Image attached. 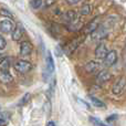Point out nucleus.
Returning a JSON list of instances; mask_svg holds the SVG:
<instances>
[{
  "instance_id": "a211bd4d",
  "label": "nucleus",
  "mask_w": 126,
  "mask_h": 126,
  "mask_svg": "<svg viewBox=\"0 0 126 126\" xmlns=\"http://www.w3.org/2000/svg\"><path fill=\"white\" fill-rule=\"evenodd\" d=\"M92 12V7L89 3H84L80 9V13L82 16H89Z\"/></svg>"
},
{
  "instance_id": "1a4fd4ad",
  "label": "nucleus",
  "mask_w": 126,
  "mask_h": 126,
  "mask_svg": "<svg viewBox=\"0 0 126 126\" xmlns=\"http://www.w3.org/2000/svg\"><path fill=\"white\" fill-rule=\"evenodd\" d=\"M112 76L113 75H112V73L110 71H107V70H102V71L96 75V82H97L98 84H105V83H107L111 80Z\"/></svg>"
},
{
  "instance_id": "9b49d317",
  "label": "nucleus",
  "mask_w": 126,
  "mask_h": 126,
  "mask_svg": "<svg viewBox=\"0 0 126 126\" xmlns=\"http://www.w3.org/2000/svg\"><path fill=\"white\" fill-rule=\"evenodd\" d=\"M76 18H78V15H76L75 11L74 10H69V11H66V12L63 15V22L69 26V24L71 23V22H73Z\"/></svg>"
},
{
  "instance_id": "393cba45",
  "label": "nucleus",
  "mask_w": 126,
  "mask_h": 126,
  "mask_svg": "<svg viewBox=\"0 0 126 126\" xmlns=\"http://www.w3.org/2000/svg\"><path fill=\"white\" fill-rule=\"evenodd\" d=\"M7 47V41L1 34H0V50H4Z\"/></svg>"
},
{
  "instance_id": "9d476101",
  "label": "nucleus",
  "mask_w": 126,
  "mask_h": 126,
  "mask_svg": "<svg viewBox=\"0 0 126 126\" xmlns=\"http://www.w3.org/2000/svg\"><path fill=\"white\" fill-rule=\"evenodd\" d=\"M104 62L106 65H114L117 62V52L115 50H110L104 58Z\"/></svg>"
},
{
  "instance_id": "f257e3e1",
  "label": "nucleus",
  "mask_w": 126,
  "mask_h": 126,
  "mask_svg": "<svg viewBox=\"0 0 126 126\" xmlns=\"http://www.w3.org/2000/svg\"><path fill=\"white\" fill-rule=\"evenodd\" d=\"M126 92V78L122 76V78L117 79L115 83L112 86V93L115 96H121Z\"/></svg>"
},
{
  "instance_id": "4be33fe9",
  "label": "nucleus",
  "mask_w": 126,
  "mask_h": 126,
  "mask_svg": "<svg viewBox=\"0 0 126 126\" xmlns=\"http://www.w3.org/2000/svg\"><path fill=\"white\" fill-rule=\"evenodd\" d=\"M0 16L7 18L9 20H13V15L9 10H7V9H0Z\"/></svg>"
},
{
  "instance_id": "6e6552de",
  "label": "nucleus",
  "mask_w": 126,
  "mask_h": 126,
  "mask_svg": "<svg viewBox=\"0 0 126 126\" xmlns=\"http://www.w3.org/2000/svg\"><path fill=\"white\" fill-rule=\"evenodd\" d=\"M109 50H107V47L104 42H100V43L96 46L95 48V57L97 60H104L105 55L107 54Z\"/></svg>"
},
{
  "instance_id": "a878e982",
  "label": "nucleus",
  "mask_w": 126,
  "mask_h": 126,
  "mask_svg": "<svg viewBox=\"0 0 126 126\" xmlns=\"http://www.w3.org/2000/svg\"><path fill=\"white\" fill-rule=\"evenodd\" d=\"M66 1V3H69L70 6H74V4H78L80 3V2H82L83 0H65Z\"/></svg>"
},
{
  "instance_id": "f03ea898",
  "label": "nucleus",
  "mask_w": 126,
  "mask_h": 126,
  "mask_svg": "<svg viewBox=\"0 0 126 126\" xmlns=\"http://www.w3.org/2000/svg\"><path fill=\"white\" fill-rule=\"evenodd\" d=\"M13 67L15 70L20 74H27L28 72H30L32 70L33 65L31 62L27 61V60H18V61L15 62L13 64Z\"/></svg>"
},
{
  "instance_id": "7ed1b4c3",
  "label": "nucleus",
  "mask_w": 126,
  "mask_h": 126,
  "mask_svg": "<svg viewBox=\"0 0 126 126\" xmlns=\"http://www.w3.org/2000/svg\"><path fill=\"white\" fill-rule=\"evenodd\" d=\"M107 34H109V29H107L106 27H104V26L101 24V26L98 27L95 31H93L90 35H91V39L93 40V41L102 42L103 40L107 37Z\"/></svg>"
},
{
  "instance_id": "0eeeda50",
  "label": "nucleus",
  "mask_w": 126,
  "mask_h": 126,
  "mask_svg": "<svg viewBox=\"0 0 126 126\" xmlns=\"http://www.w3.org/2000/svg\"><path fill=\"white\" fill-rule=\"evenodd\" d=\"M102 66V63L100 60H91L84 65V70L87 73H94V72L98 71Z\"/></svg>"
},
{
  "instance_id": "bb28decb",
  "label": "nucleus",
  "mask_w": 126,
  "mask_h": 126,
  "mask_svg": "<svg viewBox=\"0 0 126 126\" xmlns=\"http://www.w3.org/2000/svg\"><path fill=\"white\" fill-rule=\"evenodd\" d=\"M55 2H57V0H44L43 3L46 7H50V6H52V4H54Z\"/></svg>"
},
{
  "instance_id": "aec40b11",
  "label": "nucleus",
  "mask_w": 126,
  "mask_h": 126,
  "mask_svg": "<svg viewBox=\"0 0 126 126\" xmlns=\"http://www.w3.org/2000/svg\"><path fill=\"white\" fill-rule=\"evenodd\" d=\"M43 6V0H31L30 1V7L33 10H38Z\"/></svg>"
},
{
  "instance_id": "f8f14e48",
  "label": "nucleus",
  "mask_w": 126,
  "mask_h": 126,
  "mask_svg": "<svg viewBox=\"0 0 126 126\" xmlns=\"http://www.w3.org/2000/svg\"><path fill=\"white\" fill-rule=\"evenodd\" d=\"M79 43H80V39H74V40H72V41L70 42V43L67 44L66 47H65L63 51H64V52L66 53L67 55H71L72 53H73L74 51L76 50V48H78Z\"/></svg>"
},
{
  "instance_id": "6ab92c4d",
  "label": "nucleus",
  "mask_w": 126,
  "mask_h": 126,
  "mask_svg": "<svg viewBox=\"0 0 126 126\" xmlns=\"http://www.w3.org/2000/svg\"><path fill=\"white\" fill-rule=\"evenodd\" d=\"M89 120H90V122H91V124H93L94 126H109V125L105 124L104 122H102L100 118L94 117V116H90Z\"/></svg>"
},
{
  "instance_id": "20e7f679",
  "label": "nucleus",
  "mask_w": 126,
  "mask_h": 126,
  "mask_svg": "<svg viewBox=\"0 0 126 126\" xmlns=\"http://www.w3.org/2000/svg\"><path fill=\"white\" fill-rule=\"evenodd\" d=\"M15 28H16V23L13 22V20L4 19L0 21V32L9 34V33H12Z\"/></svg>"
},
{
  "instance_id": "f3484780",
  "label": "nucleus",
  "mask_w": 126,
  "mask_h": 126,
  "mask_svg": "<svg viewBox=\"0 0 126 126\" xmlns=\"http://www.w3.org/2000/svg\"><path fill=\"white\" fill-rule=\"evenodd\" d=\"M10 65H11L10 59L9 58H4V59H2L0 61V70H2V71H9Z\"/></svg>"
},
{
  "instance_id": "5701e85b",
  "label": "nucleus",
  "mask_w": 126,
  "mask_h": 126,
  "mask_svg": "<svg viewBox=\"0 0 126 126\" xmlns=\"http://www.w3.org/2000/svg\"><path fill=\"white\" fill-rule=\"evenodd\" d=\"M9 123L8 116L4 113H0V126H7Z\"/></svg>"
},
{
  "instance_id": "cd10ccee",
  "label": "nucleus",
  "mask_w": 126,
  "mask_h": 126,
  "mask_svg": "<svg viewBox=\"0 0 126 126\" xmlns=\"http://www.w3.org/2000/svg\"><path fill=\"white\" fill-rule=\"evenodd\" d=\"M47 126H55V123L53 122V121H50V122L47 124Z\"/></svg>"
},
{
  "instance_id": "412c9836",
  "label": "nucleus",
  "mask_w": 126,
  "mask_h": 126,
  "mask_svg": "<svg viewBox=\"0 0 126 126\" xmlns=\"http://www.w3.org/2000/svg\"><path fill=\"white\" fill-rule=\"evenodd\" d=\"M91 102H92V104H93L95 107H101V109L105 107L104 102H103V101H101L100 98H97V97H94V96H91Z\"/></svg>"
},
{
  "instance_id": "2eb2a0df",
  "label": "nucleus",
  "mask_w": 126,
  "mask_h": 126,
  "mask_svg": "<svg viewBox=\"0 0 126 126\" xmlns=\"http://www.w3.org/2000/svg\"><path fill=\"white\" fill-rule=\"evenodd\" d=\"M22 37H23V29H22L21 27H17V26H16L15 30L12 31V40H13V41L19 42L20 40L22 39Z\"/></svg>"
},
{
  "instance_id": "ddd939ff",
  "label": "nucleus",
  "mask_w": 126,
  "mask_h": 126,
  "mask_svg": "<svg viewBox=\"0 0 126 126\" xmlns=\"http://www.w3.org/2000/svg\"><path fill=\"white\" fill-rule=\"evenodd\" d=\"M13 81V76L11 75L10 71H2L0 70V82L4 84H9Z\"/></svg>"
},
{
  "instance_id": "dca6fc26",
  "label": "nucleus",
  "mask_w": 126,
  "mask_h": 126,
  "mask_svg": "<svg viewBox=\"0 0 126 126\" xmlns=\"http://www.w3.org/2000/svg\"><path fill=\"white\" fill-rule=\"evenodd\" d=\"M82 27H83V21L80 19V18H76L73 22H71V23L67 26V28H69L71 31H78V30H80Z\"/></svg>"
},
{
  "instance_id": "b1692460",
  "label": "nucleus",
  "mask_w": 126,
  "mask_h": 126,
  "mask_svg": "<svg viewBox=\"0 0 126 126\" xmlns=\"http://www.w3.org/2000/svg\"><path fill=\"white\" fill-rule=\"evenodd\" d=\"M30 97H31L30 94H29V93H26L23 97L21 98V101H20V104H19V105H24V104H27V103L30 101Z\"/></svg>"
},
{
  "instance_id": "4468645a",
  "label": "nucleus",
  "mask_w": 126,
  "mask_h": 126,
  "mask_svg": "<svg viewBox=\"0 0 126 126\" xmlns=\"http://www.w3.org/2000/svg\"><path fill=\"white\" fill-rule=\"evenodd\" d=\"M54 60H53L52 55H51V53L49 52L48 53V57H47V73L49 74V75H51V74L53 73V71H54Z\"/></svg>"
},
{
  "instance_id": "c85d7f7f",
  "label": "nucleus",
  "mask_w": 126,
  "mask_h": 126,
  "mask_svg": "<svg viewBox=\"0 0 126 126\" xmlns=\"http://www.w3.org/2000/svg\"><path fill=\"white\" fill-rule=\"evenodd\" d=\"M125 50H126V42H125Z\"/></svg>"
},
{
  "instance_id": "39448f33",
  "label": "nucleus",
  "mask_w": 126,
  "mask_h": 126,
  "mask_svg": "<svg viewBox=\"0 0 126 126\" xmlns=\"http://www.w3.org/2000/svg\"><path fill=\"white\" fill-rule=\"evenodd\" d=\"M100 26H101V18L100 17L94 18L89 23H86V26L83 29V33H84V34H91V33L93 32V31H95Z\"/></svg>"
},
{
  "instance_id": "423d86ee",
  "label": "nucleus",
  "mask_w": 126,
  "mask_h": 126,
  "mask_svg": "<svg viewBox=\"0 0 126 126\" xmlns=\"http://www.w3.org/2000/svg\"><path fill=\"white\" fill-rule=\"evenodd\" d=\"M33 51V46L30 41H22L20 43V54L21 57H29Z\"/></svg>"
}]
</instances>
